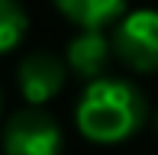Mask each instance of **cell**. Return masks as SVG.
I'll return each mask as SVG.
<instances>
[{"label": "cell", "instance_id": "cell-1", "mask_svg": "<svg viewBox=\"0 0 158 155\" xmlns=\"http://www.w3.org/2000/svg\"><path fill=\"white\" fill-rule=\"evenodd\" d=\"M148 110L145 97L119 78H94L81 90L74 107V123L87 142L97 145H116L132 139L142 129Z\"/></svg>", "mask_w": 158, "mask_h": 155}, {"label": "cell", "instance_id": "cell-2", "mask_svg": "<svg viewBox=\"0 0 158 155\" xmlns=\"http://www.w3.org/2000/svg\"><path fill=\"white\" fill-rule=\"evenodd\" d=\"M0 149L3 155H61L64 136L52 116L29 103L6 119L0 132Z\"/></svg>", "mask_w": 158, "mask_h": 155}, {"label": "cell", "instance_id": "cell-3", "mask_svg": "<svg viewBox=\"0 0 158 155\" xmlns=\"http://www.w3.org/2000/svg\"><path fill=\"white\" fill-rule=\"evenodd\" d=\"M113 55L132 71H158V10H129L113 29Z\"/></svg>", "mask_w": 158, "mask_h": 155}, {"label": "cell", "instance_id": "cell-4", "mask_svg": "<svg viewBox=\"0 0 158 155\" xmlns=\"http://www.w3.org/2000/svg\"><path fill=\"white\" fill-rule=\"evenodd\" d=\"M68 61L58 58L55 52H29L16 65V87L26 103L42 107L52 97L61 94L64 81H68Z\"/></svg>", "mask_w": 158, "mask_h": 155}, {"label": "cell", "instance_id": "cell-5", "mask_svg": "<svg viewBox=\"0 0 158 155\" xmlns=\"http://www.w3.org/2000/svg\"><path fill=\"white\" fill-rule=\"evenodd\" d=\"M110 55H113V39H106L103 29H81L64 45L68 68L77 78H84V81L103 78V68H106V61H110Z\"/></svg>", "mask_w": 158, "mask_h": 155}, {"label": "cell", "instance_id": "cell-6", "mask_svg": "<svg viewBox=\"0 0 158 155\" xmlns=\"http://www.w3.org/2000/svg\"><path fill=\"white\" fill-rule=\"evenodd\" d=\"M58 13L77 29H103L116 26L126 13V0H55Z\"/></svg>", "mask_w": 158, "mask_h": 155}, {"label": "cell", "instance_id": "cell-7", "mask_svg": "<svg viewBox=\"0 0 158 155\" xmlns=\"http://www.w3.org/2000/svg\"><path fill=\"white\" fill-rule=\"evenodd\" d=\"M29 29V16H26L19 0H0V55L13 52L19 42L26 39Z\"/></svg>", "mask_w": 158, "mask_h": 155}, {"label": "cell", "instance_id": "cell-8", "mask_svg": "<svg viewBox=\"0 0 158 155\" xmlns=\"http://www.w3.org/2000/svg\"><path fill=\"white\" fill-rule=\"evenodd\" d=\"M0 113H3V94H0Z\"/></svg>", "mask_w": 158, "mask_h": 155}, {"label": "cell", "instance_id": "cell-9", "mask_svg": "<svg viewBox=\"0 0 158 155\" xmlns=\"http://www.w3.org/2000/svg\"><path fill=\"white\" fill-rule=\"evenodd\" d=\"M155 129H158V116H155Z\"/></svg>", "mask_w": 158, "mask_h": 155}]
</instances>
